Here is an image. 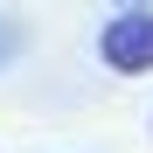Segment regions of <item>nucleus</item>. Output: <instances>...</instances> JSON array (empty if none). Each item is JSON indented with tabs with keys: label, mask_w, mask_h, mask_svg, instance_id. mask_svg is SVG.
I'll return each mask as SVG.
<instances>
[{
	"label": "nucleus",
	"mask_w": 153,
	"mask_h": 153,
	"mask_svg": "<svg viewBox=\"0 0 153 153\" xmlns=\"http://www.w3.org/2000/svg\"><path fill=\"white\" fill-rule=\"evenodd\" d=\"M118 7H153V0H118Z\"/></svg>",
	"instance_id": "nucleus-3"
},
{
	"label": "nucleus",
	"mask_w": 153,
	"mask_h": 153,
	"mask_svg": "<svg viewBox=\"0 0 153 153\" xmlns=\"http://www.w3.org/2000/svg\"><path fill=\"white\" fill-rule=\"evenodd\" d=\"M21 49H28V28H21V21H0V70H7Z\"/></svg>",
	"instance_id": "nucleus-2"
},
{
	"label": "nucleus",
	"mask_w": 153,
	"mask_h": 153,
	"mask_svg": "<svg viewBox=\"0 0 153 153\" xmlns=\"http://www.w3.org/2000/svg\"><path fill=\"white\" fill-rule=\"evenodd\" d=\"M97 63L111 76H146L153 70V7H118L97 35Z\"/></svg>",
	"instance_id": "nucleus-1"
}]
</instances>
